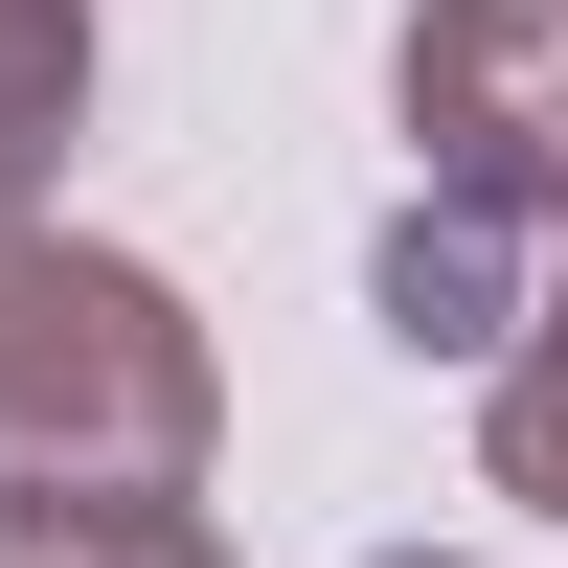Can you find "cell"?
Returning a JSON list of instances; mask_svg holds the SVG:
<instances>
[{"label":"cell","mask_w":568,"mask_h":568,"mask_svg":"<svg viewBox=\"0 0 568 568\" xmlns=\"http://www.w3.org/2000/svg\"><path fill=\"white\" fill-rule=\"evenodd\" d=\"M568 251V0H409V227H387V342L478 364Z\"/></svg>","instance_id":"obj_1"},{"label":"cell","mask_w":568,"mask_h":568,"mask_svg":"<svg viewBox=\"0 0 568 568\" xmlns=\"http://www.w3.org/2000/svg\"><path fill=\"white\" fill-rule=\"evenodd\" d=\"M227 433L205 318L136 251H69V227H0V500H182Z\"/></svg>","instance_id":"obj_2"},{"label":"cell","mask_w":568,"mask_h":568,"mask_svg":"<svg viewBox=\"0 0 568 568\" xmlns=\"http://www.w3.org/2000/svg\"><path fill=\"white\" fill-rule=\"evenodd\" d=\"M478 364H500V387H478V478L524 500V524H568V251L524 273V318H500Z\"/></svg>","instance_id":"obj_3"},{"label":"cell","mask_w":568,"mask_h":568,"mask_svg":"<svg viewBox=\"0 0 568 568\" xmlns=\"http://www.w3.org/2000/svg\"><path fill=\"white\" fill-rule=\"evenodd\" d=\"M69 114H91V0H0V205L69 160Z\"/></svg>","instance_id":"obj_4"},{"label":"cell","mask_w":568,"mask_h":568,"mask_svg":"<svg viewBox=\"0 0 568 568\" xmlns=\"http://www.w3.org/2000/svg\"><path fill=\"white\" fill-rule=\"evenodd\" d=\"M0 568H227L205 500H0Z\"/></svg>","instance_id":"obj_5"}]
</instances>
